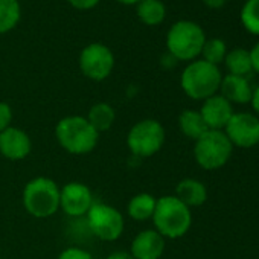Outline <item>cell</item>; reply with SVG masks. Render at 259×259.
Listing matches in <instances>:
<instances>
[{"mask_svg":"<svg viewBox=\"0 0 259 259\" xmlns=\"http://www.w3.org/2000/svg\"><path fill=\"white\" fill-rule=\"evenodd\" d=\"M67 2L76 10H92L99 4V0H67Z\"/></svg>","mask_w":259,"mask_h":259,"instance_id":"27","label":"cell"},{"mask_svg":"<svg viewBox=\"0 0 259 259\" xmlns=\"http://www.w3.org/2000/svg\"><path fill=\"white\" fill-rule=\"evenodd\" d=\"M233 113L235 111H233L232 104L218 93L204 99L200 108V114L204 123L207 125V128L218 130V132H224V128L229 123Z\"/></svg>","mask_w":259,"mask_h":259,"instance_id":"13","label":"cell"},{"mask_svg":"<svg viewBox=\"0 0 259 259\" xmlns=\"http://www.w3.org/2000/svg\"><path fill=\"white\" fill-rule=\"evenodd\" d=\"M218 92L230 104H248L253 95V89L248 82V78L235 75L223 76Z\"/></svg>","mask_w":259,"mask_h":259,"instance_id":"15","label":"cell"},{"mask_svg":"<svg viewBox=\"0 0 259 259\" xmlns=\"http://www.w3.org/2000/svg\"><path fill=\"white\" fill-rule=\"evenodd\" d=\"M85 217L90 232L101 241L113 242L123 233V215L114 206L105 203H93Z\"/></svg>","mask_w":259,"mask_h":259,"instance_id":"8","label":"cell"},{"mask_svg":"<svg viewBox=\"0 0 259 259\" xmlns=\"http://www.w3.org/2000/svg\"><path fill=\"white\" fill-rule=\"evenodd\" d=\"M224 64H226V69L229 70V75L247 78L253 72L250 51L242 49V48H236V49L229 51L226 58H224Z\"/></svg>","mask_w":259,"mask_h":259,"instance_id":"20","label":"cell"},{"mask_svg":"<svg viewBox=\"0 0 259 259\" xmlns=\"http://www.w3.org/2000/svg\"><path fill=\"white\" fill-rule=\"evenodd\" d=\"M233 145L227 139L224 132L207 130V132L195 141L194 157L198 166L206 171H215L223 168L232 157Z\"/></svg>","mask_w":259,"mask_h":259,"instance_id":"7","label":"cell"},{"mask_svg":"<svg viewBox=\"0 0 259 259\" xmlns=\"http://www.w3.org/2000/svg\"><path fill=\"white\" fill-rule=\"evenodd\" d=\"M154 229L165 239H179L185 236L192 226V213L176 195H165L157 200L153 215Z\"/></svg>","mask_w":259,"mask_h":259,"instance_id":"2","label":"cell"},{"mask_svg":"<svg viewBox=\"0 0 259 259\" xmlns=\"http://www.w3.org/2000/svg\"><path fill=\"white\" fill-rule=\"evenodd\" d=\"M93 204V195L87 185L69 182L60 191V209L69 217H84Z\"/></svg>","mask_w":259,"mask_h":259,"instance_id":"11","label":"cell"},{"mask_svg":"<svg viewBox=\"0 0 259 259\" xmlns=\"http://www.w3.org/2000/svg\"><path fill=\"white\" fill-rule=\"evenodd\" d=\"M32 151V141L22 128L10 126L0 133V154L11 162L26 159Z\"/></svg>","mask_w":259,"mask_h":259,"instance_id":"12","label":"cell"},{"mask_svg":"<svg viewBox=\"0 0 259 259\" xmlns=\"http://www.w3.org/2000/svg\"><path fill=\"white\" fill-rule=\"evenodd\" d=\"M0 259H2V257H0Z\"/></svg>","mask_w":259,"mask_h":259,"instance_id":"33","label":"cell"},{"mask_svg":"<svg viewBox=\"0 0 259 259\" xmlns=\"http://www.w3.org/2000/svg\"><path fill=\"white\" fill-rule=\"evenodd\" d=\"M114 67L113 52L102 43H92L81 51L79 69L84 76L93 81H104Z\"/></svg>","mask_w":259,"mask_h":259,"instance_id":"9","label":"cell"},{"mask_svg":"<svg viewBox=\"0 0 259 259\" xmlns=\"http://www.w3.org/2000/svg\"><path fill=\"white\" fill-rule=\"evenodd\" d=\"M58 259H93V256L79 247H69L58 254Z\"/></svg>","mask_w":259,"mask_h":259,"instance_id":"26","label":"cell"},{"mask_svg":"<svg viewBox=\"0 0 259 259\" xmlns=\"http://www.w3.org/2000/svg\"><path fill=\"white\" fill-rule=\"evenodd\" d=\"M176 197L189 209L198 207L207 200V189L203 182L197 179H183L176 188Z\"/></svg>","mask_w":259,"mask_h":259,"instance_id":"16","label":"cell"},{"mask_svg":"<svg viewBox=\"0 0 259 259\" xmlns=\"http://www.w3.org/2000/svg\"><path fill=\"white\" fill-rule=\"evenodd\" d=\"M251 107H253V111H254V114L259 117V87H256L254 90H253V95H251Z\"/></svg>","mask_w":259,"mask_h":259,"instance_id":"30","label":"cell"},{"mask_svg":"<svg viewBox=\"0 0 259 259\" xmlns=\"http://www.w3.org/2000/svg\"><path fill=\"white\" fill-rule=\"evenodd\" d=\"M250 58H251V67L253 72L259 73V41L253 46V49L250 51Z\"/></svg>","mask_w":259,"mask_h":259,"instance_id":"28","label":"cell"},{"mask_svg":"<svg viewBox=\"0 0 259 259\" xmlns=\"http://www.w3.org/2000/svg\"><path fill=\"white\" fill-rule=\"evenodd\" d=\"M87 120L90 122V125L96 130V132L101 135L104 132H108V130L113 126V123L116 120V111L107 102H96L89 110Z\"/></svg>","mask_w":259,"mask_h":259,"instance_id":"19","label":"cell"},{"mask_svg":"<svg viewBox=\"0 0 259 259\" xmlns=\"http://www.w3.org/2000/svg\"><path fill=\"white\" fill-rule=\"evenodd\" d=\"M203 60L218 66L220 63H224V58L227 55V46L221 38H210L204 41V46L201 49Z\"/></svg>","mask_w":259,"mask_h":259,"instance_id":"24","label":"cell"},{"mask_svg":"<svg viewBox=\"0 0 259 259\" xmlns=\"http://www.w3.org/2000/svg\"><path fill=\"white\" fill-rule=\"evenodd\" d=\"M224 133L230 144L238 148H253L259 145V117L253 113H233Z\"/></svg>","mask_w":259,"mask_h":259,"instance_id":"10","label":"cell"},{"mask_svg":"<svg viewBox=\"0 0 259 259\" xmlns=\"http://www.w3.org/2000/svg\"><path fill=\"white\" fill-rule=\"evenodd\" d=\"M138 16L148 26L160 25L165 20L166 8L160 0H141L138 4Z\"/></svg>","mask_w":259,"mask_h":259,"instance_id":"21","label":"cell"},{"mask_svg":"<svg viewBox=\"0 0 259 259\" xmlns=\"http://www.w3.org/2000/svg\"><path fill=\"white\" fill-rule=\"evenodd\" d=\"M165 245L166 239L156 229H147L135 236L130 253L135 259H160L165 251Z\"/></svg>","mask_w":259,"mask_h":259,"instance_id":"14","label":"cell"},{"mask_svg":"<svg viewBox=\"0 0 259 259\" xmlns=\"http://www.w3.org/2000/svg\"><path fill=\"white\" fill-rule=\"evenodd\" d=\"M156 204H157V198L154 195L148 192L136 194L128 201V206H126L128 217L135 221H148L154 215Z\"/></svg>","mask_w":259,"mask_h":259,"instance_id":"17","label":"cell"},{"mask_svg":"<svg viewBox=\"0 0 259 259\" xmlns=\"http://www.w3.org/2000/svg\"><path fill=\"white\" fill-rule=\"evenodd\" d=\"M242 26L253 35H259V0H247L239 14Z\"/></svg>","mask_w":259,"mask_h":259,"instance_id":"23","label":"cell"},{"mask_svg":"<svg viewBox=\"0 0 259 259\" xmlns=\"http://www.w3.org/2000/svg\"><path fill=\"white\" fill-rule=\"evenodd\" d=\"M13 119H14V113L11 105L0 101V133L13 126Z\"/></svg>","mask_w":259,"mask_h":259,"instance_id":"25","label":"cell"},{"mask_svg":"<svg viewBox=\"0 0 259 259\" xmlns=\"http://www.w3.org/2000/svg\"><path fill=\"white\" fill-rule=\"evenodd\" d=\"M107 259H135L133 254L130 251H125V250H116V251H111Z\"/></svg>","mask_w":259,"mask_h":259,"instance_id":"29","label":"cell"},{"mask_svg":"<svg viewBox=\"0 0 259 259\" xmlns=\"http://www.w3.org/2000/svg\"><path fill=\"white\" fill-rule=\"evenodd\" d=\"M165 139V128L157 119H142L130 128L126 147L133 156L147 159L153 157L163 148Z\"/></svg>","mask_w":259,"mask_h":259,"instance_id":"6","label":"cell"},{"mask_svg":"<svg viewBox=\"0 0 259 259\" xmlns=\"http://www.w3.org/2000/svg\"><path fill=\"white\" fill-rule=\"evenodd\" d=\"M55 138L58 145L73 156L92 153L99 142V133L84 116H66L60 119L55 126Z\"/></svg>","mask_w":259,"mask_h":259,"instance_id":"1","label":"cell"},{"mask_svg":"<svg viewBox=\"0 0 259 259\" xmlns=\"http://www.w3.org/2000/svg\"><path fill=\"white\" fill-rule=\"evenodd\" d=\"M204 41L206 35L203 28L191 20H179L166 35L168 52L177 61H194L201 55Z\"/></svg>","mask_w":259,"mask_h":259,"instance_id":"5","label":"cell"},{"mask_svg":"<svg viewBox=\"0 0 259 259\" xmlns=\"http://www.w3.org/2000/svg\"><path fill=\"white\" fill-rule=\"evenodd\" d=\"M20 16L22 11L19 0H0V34L14 29Z\"/></svg>","mask_w":259,"mask_h":259,"instance_id":"22","label":"cell"},{"mask_svg":"<svg viewBox=\"0 0 259 259\" xmlns=\"http://www.w3.org/2000/svg\"><path fill=\"white\" fill-rule=\"evenodd\" d=\"M179 128L183 133V136H186L188 139L194 142L200 139L209 130L200 111L197 110H183L179 116Z\"/></svg>","mask_w":259,"mask_h":259,"instance_id":"18","label":"cell"},{"mask_svg":"<svg viewBox=\"0 0 259 259\" xmlns=\"http://www.w3.org/2000/svg\"><path fill=\"white\" fill-rule=\"evenodd\" d=\"M221 79L223 75L218 66H213L204 60H194L182 72L180 85L191 99L204 101L217 95Z\"/></svg>","mask_w":259,"mask_h":259,"instance_id":"3","label":"cell"},{"mask_svg":"<svg viewBox=\"0 0 259 259\" xmlns=\"http://www.w3.org/2000/svg\"><path fill=\"white\" fill-rule=\"evenodd\" d=\"M117 2L125 4V5H136V4H139V2H141V0H117Z\"/></svg>","mask_w":259,"mask_h":259,"instance_id":"32","label":"cell"},{"mask_svg":"<svg viewBox=\"0 0 259 259\" xmlns=\"http://www.w3.org/2000/svg\"><path fill=\"white\" fill-rule=\"evenodd\" d=\"M60 191L61 188L55 180L35 177L23 188V207L35 218H49L60 210Z\"/></svg>","mask_w":259,"mask_h":259,"instance_id":"4","label":"cell"},{"mask_svg":"<svg viewBox=\"0 0 259 259\" xmlns=\"http://www.w3.org/2000/svg\"><path fill=\"white\" fill-rule=\"evenodd\" d=\"M227 2V0H203V4L210 8V10H220L224 7V4Z\"/></svg>","mask_w":259,"mask_h":259,"instance_id":"31","label":"cell"}]
</instances>
